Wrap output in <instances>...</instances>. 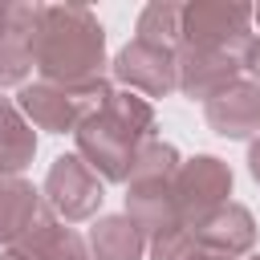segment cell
<instances>
[{"label": "cell", "instance_id": "obj_1", "mask_svg": "<svg viewBox=\"0 0 260 260\" xmlns=\"http://www.w3.org/2000/svg\"><path fill=\"white\" fill-rule=\"evenodd\" d=\"M106 28L85 4H41L32 69L53 85H85L106 77Z\"/></svg>", "mask_w": 260, "mask_h": 260}, {"label": "cell", "instance_id": "obj_2", "mask_svg": "<svg viewBox=\"0 0 260 260\" xmlns=\"http://www.w3.org/2000/svg\"><path fill=\"white\" fill-rule=\"evenodd\" d=\"M77 154L102 175V183H126L138 150L158 138L154 134V106L142 93L114 89L106 106L77 126Z\"/></svg>", "mask_w": 260, "mask_h": 260}, {"label": "cell", "instance_id": "obj_3", "mask_svg": "<svg viewBox=\"0 0 260 260\" xmlns=\"http://www.w3.org/2000/svg\"><path fill=\"white\" fill-rule=\"evenodd\" d=\"M179 167H183L179 150L171 142H162V138H150L138 150L134 167H130L126 215L138 223V232L146 240L167 232V228H175V223H183L179 219V203H175V175H179Z\"/></svg>", "mask_w": 260, "mask_h": 260}, {"label": "cell", "instance_id": "obj_4", "mask_svg": "<svg viewBox=\"0 0 260 260\" xmlns=\"http://www.w3.org/2000/svg\"><path fill=\"white\" fill-rule=\"evenodd\" d=\"M114 93V85L106 77L98 81H85V85H53V81H32V85H20L16 93V106L20 114L37 126V130H49V134H77V126L85 118H93L106 98Z\"/></svg>", "mask_w": 260, "mask_h": 260}, {"label": "cell", "instance_id": "obj_5", "mask_svg": "<svg viewBox=\"0 0 260 260\" xmlns=\"http://www.w3.org/2000/svg\"><path fill=\"white\" fill-rule=\"evenodd\" d=\"M183 45L248 57L252 4H244V0H191V4H183Z\"/></svg>", "mask_w": 260, "mask_h": 260}, {"label": "cell", "instance_id": "obj_6", "mask_svg": "<svg viewBox=\"0 0 260 260\" xmlns=\"http://www.w3.org/2000/svg\"><path fill=\"white\" fill-rule=\"evenodd\" d=\"M41 195L53 207L57 219L81 223V219H93L98 215V207L106 199V187H102V175L81 154H57L53 167H49V175H45Z\"/></svg>", "mask_w": 260, "mask_h": 260}, {"label": "cell", "instance_id": "obj_7", "mask_svg": "<svg viewBox=\"0 0 260 260\" xmlns=\"http://www.w3.org/2000/svg\"><path fill=\"white\" fill-rule=\"evenodd\" d=\"M228 195H232V167L223 158H215V154L183 158V167L175 175V203H179V219L187 228H195L215 207H223Z\"/></svg>", "mask_w": 260, "mask_h": 260}, {"label": "cell", "instance_id": "obj_8", "mask_svg": "<svg viewBox=\"0 0 260 260\" xmlns=\"http://www.w3.org/2000/svg\"><path fill=\"white\" fill-rule=\"evenodd\" d=\"M114 81H122L130 93H142L146 102L150 98H167L179 89V61L171 49H158L150 41H130L126 49H118L114 65H110Z\"/></svg>", "mask_w": 260, "mask_h": 260}, {"label": "cell", "instance_id": "obj_9", "mask_svg": "<svg viewBox=\"0 0 260 260\" xmlns=\"http://www.w3.org/2000/svg\"><path fill=\"white\" fill-rule=\"evenodd\" d=\"M179 61V89L195 102H211L215 93H223L228 85L240 81L244 73V57L240 53H211V49H179L175 53Z\"/></svg>", "mask_w": 260, "mask_h": 260}, {"label": "cell", "instance_id": "obj_10", "mask_svg": "<svg viewBox=\"0 0 260 260\" xmlns=\"http://www.w3.org/2000/svg\"><path fill=\"white\" fill-rule=\"evenodd\" d=\"M37 20H41V4H8V16L0 24V89L24 85L32 69Z\"/></svg>", "mask_w": 260, "mask_h": 260}, {"label": "cell", "instance_id": "obj_11", "mask_svg": "<svg viewBox=\"0 0 260 260\" xmlns=\"http://www.w3.org/2000/svg\"><path fill=\"white\" fill-rule=\"evenodd\" d=\"M191 232H195V240H199L203 252L232 256V260L248 256L252 244H256V219H252V211L244 203H232V199L223 207H215L207 219H199Z\"/></svg>", "mask_w": 260, "mask_h": 260}, {"label": "cell", "instance_id": "obj_12", "mask_svg": "<svg viewBox=\"0 0 260 260\" xmlns=\"http://www.w3.org/2000/svg\"><path fill=\"white\" fill-rule=\"evenodd\" d=\"M203 114H207V126L219 138H232V142L252 138V134H260V85L240 77L236 85L215 93L203 106Z\"/></svg>", "mask_w": 260, "mask_h": 260}, {"label": "cell", "instance_id": "obj_13", "mask_svg": "<svg viewBox=\"0 0 260 260\" xmlns=\"http://www.w3.org/2000/svg\"><path fill=\"white\" fill-rule=\"evenodd\" d=\"M16 252H24L28 260H93L89 244L73 228H65V219H57L49 203L37 215V223L16 240Z\"/></svg>", "mask_w": 260, "mask_h": 260}, {"label": "cell", "instance_id": "obj_14", "mask_svg": "<svg viewBox=\"0 0 260 260\" xmlns=\"http://www.w3.org/2000/svg\"><path fill=\"white\" fill-rule=\"evenodd\" d=\"M45 211V195L20 179V175H0V244L16 248V240L37 223Z\"/></svg>", "mask_w": 260, "mask_h": 260}, {"label": "cell", "instance_id": "obj_15", "mask_svg": "<svg viewBox=\"0 0 260 260\" xmlns=\"http://www.w3.org/2000/svg\"><path fill=\"white\" fill-rule=\"evenodd\" d=\"M146 236L130 215H98L89 228V256L93 260H142Z\"/></svg>", "mask_w": 260, "mask_h": 260}, {"label": "cell", "instance_id": "obj_16", "mask_svg": "<svg viewBox=\"0 0 260 260\" xmlns=\"http://www.w3.org/2000/svg\"><path fill=\"white\" fill-rule=\"evenodd\" d=\"M37 154L32 122L20 114L12 98H0V175H20Z\"/></svg>", "mask_w": 260, "mask_h": 260}, {"label": "cell", "instance_id": "obj_17", "mask_svg": "<svg viewBox=\"0 0 260 260\" xmlns=\"http://www.w3.org/2000/svg\"><path fill=\"white\" fill-rule=\"evenodd\" d=\"M138 41H150L158 49L179 53L183 49V4L175 0H150L138 16Z\"/></svg>", "mask_w": 260, "mask_h": 260}, {"label": "cell", "instance_id": "obj_18", "mask_svg": "<svg viewBox=\"0 0 260 260\" xmlns=\"http://www.w3.org/2000/svg\"><path fill=\"white\" fill-rule=\"evenodd\" d=\"M146 248H150V260H199L203 256V248H199V240L187 223H175V228L150 236Z\"/></svg>", "mask_w": 260, "mask_h": 260}, {"label": "cell", "instance_id": "obj_19", "mask_svg": "<svg viewBox=\"0 0 260 260\" xmlns=\"http://www.w3.org/2000/svg\"><path fill=\"white\" fill-rule=\"evenodd\" d=\"M244 73H252V81L260 85V37H252V45H248V57H244Z\"/></svg>", "mask_w": 260, "mask_h": 260}, {"label": "cell", "instance_id": "obj_20", "mask_svg": "<svg viewBox=\"0 0 260 260\" xmlns=\"http://www.w3.org/2000/svg\"><path fill=\"white\" fill-rule=\"evenodd\" d=\"M248 171H252V179L260 183V134H256L252 146H248Z\"/></svg>", "mask_w": 260, "mask_h": 260}, {"label": "cell", "instance_id": "obj_21", "mask_svg": "<svg viewBox=\"0 0 260 260\" xmlns=\"http://www.w3.org/2000/svg\"><path fill=\"white\" fill-rule=\"evenodd\" d=\"M0 260H28L24 252H16V248H8V252H0Z\"/></svg>", "mask_w": 260, "mask_h": 260}, {"label": "cell", "instance_id": "obj_22", "mask_svg": "<svg viewBox=\"0 0 260 260\" xmlns=\"http://www.w3.org/2000/svg\"><path fill=\"white\" fill-rule=\"evenodd\" d=\"M199 260H232V256H215V252H203Z\"/></svg>", "mask_w": 260, "mask_h": 260}, {"label": "cell", "instance_id": "obj_23", "mask_svg": "<svg viewBox=\"0 0 260 260\" xmlns=\"http://www.w3.org/2000/svg\"><path fill=\"white\" fill-rule=\"evenodd\" d=\"M252 20H256V24H260V4H256V8H252Z\"/></svg>", "mask_w": 260, "mask_h": 260}, {"label": "cell", "instance_id": "obj_24", "mask_svg": "<svg viewBox=\"0 0 260 260\" xmlns=\"http://www.w3.org/2000/svg\"><path fill=\"white\" fill-rule=\"evenodd\" d=\"M4 16H8V4H0V24H4Z\"/></svg>", "mask_w": 260, "mask_h": 260}, {"label": "cell", "instance_id": "obj_25", "mask_svg": "<svg viewBox=\"0 0 260 260\" xmlns=\"http://www.w3.org/2000/svg\"><path fill=\"white\" fill-rule=\"evenodd\" d=\"M252 260H260V252H256V256H252Z\"/></svg>", "mask_w": 260, "mask_h": 260}]
</instances>
